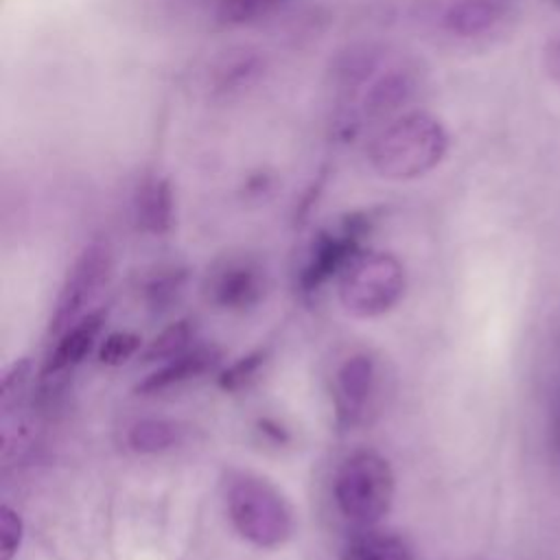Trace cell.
Masks as SVG:
<instances>
[{"mask_svg":"<svg viewBox=\"0 0 560 560\" xmlns=\"http://www.w3.org/2000/svg\"><path fill=\"white\" fill-rule=\"evenodd\" d=\"M184 438V429L173 422V420H164V418H144L138 420L131 429H129V446L138 453H162L173 448L175 444H179Z\"/></svg>","mask_w":560,"mask_h":560,"instance_id":"5bb4252c","label":"cell"},{"mask_svg":"<svg viewBox=\"0 0 560 560\" xmlns=\"http://www.w3.org/2000/svg\"><path fill=\"white\" fill-rule=\"evenodd\" d=\"M223 497L234 529L252 545L273 549L291 538L293 510L269 479L243 470L230 472Z\"/></svg>","mask_w":560,"mask_h":560,"instance_id":"6da1fadb","label":"cell"},{"mask_svg":"<svg viewBox=\"0 0 560 560\" xmlns=\"http://www.w3.org/2000/svg\"><path fill=\"white\" fill-rule=\"evenodd\" d=\"M195 339V322L179 319L164 328L153 341L144 348L142 359L144 361H171L186 350H190V343Z\"/></svg>","mask_w":560,"mask_h":560,"instance_id":"9a60e30c","label":"cell"},{"mask_svg":"<svg viewBox=\"0 0 560 560\" xmlns=\"http://www.w3.org/2000/svg\"><path fill=\"white\" fill-rule=\"evenodd\" d=\"M221 352L214 346H197L186 350L184 354L166 361L162 368L151 372L142 383H138V394H158L168 387L182 385L186 381H192L208 370H212L219 361Z\"/></svg>","mask_w":560,"mask_h":560,"instance_id":"30bf717a","label":"cell"},{"mask_svg":"<svg viewBox=\"0 0 560 560\" xmlns=\"http://www.w3.org/2000/svg\"><path fill=\"white\" fill-rule=\"evenodd\" d=\"M363 223L352 219L339 234H319L308 262L300 273V287L304 293L317 291L335 273H341L348 262L359 254V238Z\"/></svg>","mask_w":560,"mask_h":560,"instance_id":"8992f818","label":"cell"},{"mask_svg":"<svg viewBox=\"0 0 560 560\" xmlns=\"http://www.w3.org/2000/svg\"><path fill=\"white\" fill-rule=\"evenodd\" d=\"M105 311H90L81 319H77L70 328H66L52 348V352L46 359L44 376L46 378H59L74 365H79L85 354L92 350L103 324H105Z\"/></svg>","mask_w":560,"mask_h":560,"instance_id":"9c48e42d","label":"cell"},{"mask_svg":"<svg viewBox=\"0 0 560 560\" xmlns=\"http://www.w3.org/2000/svg\"><path fill=\"white\" fill-rule=\"evenodd\" d=\"M258 431L269 438L273 444H287L289 442V433L284 427H280L276 420L271 418H260L258 420Z\"/></svg>","mask_w":560,"mask_h":560,"instance_id":"cb8c5ba5","label":"cell"},{"mask_svg":"<svg viewBox=\"0 0 560 560\" xmlns=\"http://www.w3.org/2000/svg\"><path fill=\"white\" fill-rule=\"evenodd\" d=\"M184 282V271H173V273H162L158 278H153L147 289V302L151 304V308H168V304L175 300L179 287Z\"/></svg>","mask_w":560,"mask_h":560,"instance_id":"7402d4cb","label":"cell"},{"mask_svg":"<svg viewBox=\"0 0 560 560\" xmlns=\"http://www.w3.org/2000/svg\"><path fill=\"white\" fill-rule=\"evenodd\" d=\"M501 18L492 0H457L444 15V24L459 37H475L488 33Z\"/></svg>","mask_w":560,"mask_h":560,"instance_id":"7c38bea8","label":"cell"},{"mask_svg":"<svg viewBox=\"0 0 560 560\" xmlns=\"http://www.w3.org/2000/svg\"><path fill=\"white\" fill-rule=\"evenodd\" d=\"M136 219L144 232L166 234L173 225V190L164 177H147L136 190Z\"/></svg>","mask_w":560,"mask_h":560,"instance_id":"8fae6325","label":"cell"},{"mask_svg":"<svg viewBox=\"0 0 560 560\" xmlns=\"http://www.w3.org/2000/svg\"><path fill=\"white\" fill-rule=\"evenodd\" d=\"M140 346H142V339L136 332L116 330L103 339L98 348V359L105 365H122L140 350Z\"/></svg>","mask_w":560,"mask_h":560,"instance_id":"ffe728a7","label":"cell"},{"mask_svg":"<svg viewBox=\"0 0 560 560\" xmlns=\"http://www.w3.org/2000/svg\"><path fill=\"white\" fill-rule=\"evenodd\" d=\"M31 376V361L20 359L15 361L2 376V387H0V409L4 416H9L15 407H20L22 398L26 396V385Z\"/></svg>","mask_w":560,"mask_h":560,"instance_id":"d6986e66","label":"cell"},{"mask_svg":"<svg viewBox=\"0 0 560 560\" xmlns=\"http://www.w3.org/2000/svg\"><path fill=\"white\" fill-rule=\"evenodd\" d=\"M402 293L405 271L389 254H357L339 273L341 304L357 317H376L392 311Z\"/></svg>","mask_w":560,"mask_h":560,"instance_id":"277c9868","label":"cell"},{"mask_svg":"<svg viewBox=\"0 0 560 560\" xmlns=\"http://www.w3.org/2000/svg\"><path fill=\"white\" fill-rule=\"evenodd\" d=\"M446 151L442 125L427 114H411L389 125L372 149V162L383 177H418L433 168Z\"/></svg>","mask_w":560,"mask_h":560,"instance_id":"7a4b0ae2","label":"cell"},{"mask_svg":"<svg viewBox=\"0 0 560 560\" xmlns=\"http://www.w3.org/2000/svg\"><path fill=\"white\" fill-rule=\"evenodd\" d=\"M411 94V83L405 74H387L378 83L372 85L365 107L372 114H387L396 107H400Z\"/></svg>","mask_w":560,"mask_h":560,"instance_id":"2e32d148","label":"cell"},{"mask_svg":"<svg viewBox=\"0 0 560 560\" xmlns=\"http://www.w3.org/2000/svg\"><path fill=\"white\" fill-rule=\"evenodd\" d=\"M376 389V363L368 354H354L337 372V411L339 420L354 424L363 418Z\"/></svg>","mask_w":560,"mask_h":560,"instance_id":"ba28073f","label":"cell"},{"mask_svg":"<svg viewBox=\"0 0 560 560\" xmlns=\"http://www.w3.org/2000/svg\"><path fill=\"white\" fill-rule=\"evenodd\" d=\"M265 361H267V350H254V352L241 357L228 370L221 372L219 385L225 392H238V389L247 387L249 381L256 378V374L265 365Z\"/></svg>","mask_w":560,"mask_h":560,"instance_id":"ac0fdd59","label":"cell"},{"mask_svg":"<svg viewBox=\"0 0 560 560\" xmlns=\"http://www.w3.org/2000/svg\"><path fill=\"white\" fill-rule=\"evenodd\" d=\"M22 532L24 527H22L20 514L13 508L2 505L0 508V560H13L22 542Z\"/></svg>","mask_w":560,"mask_h":560,"instance_id":"44dd1931","label":"cell"},{"mask_svg":"<svg viewBox=\"0 0 560 560\" xmlns=\"http://www.w3.org/2000/svg\"><path fill=\"white\" fill-rule=\"evenodd\" d=\"M112 271V254L109 247L101 241L90 243L74 265L70 267L59 298L55 302V311L50 317V335L59 337L66 328H70L77 319L88 315V306L98 298Z\"/></svg>","mask_w":560,"mask_h":560,"instance_id":"5b68a950","label":"cell"},{"mask_svg":"<svg viewBox=\"0 0 560 560\" xmlns=\"http://www.w3.org/2000/svg\"><path fill=\"white\" fill-rule=\"evenodd\" d=\"M348 560H413V553L405 538L363 527L348 545Z\"/></svg>","mask_w":560,"mask_h":560,"instance_id":"4fadbf2b","label":"cell"},{"mask_svg":"<svg viewBox=\"0 0 560 560\" xmlns=\"http://www.w3.org/2000/svg\"><path fill=\"white\" fill-rule=\"evenodd\" d=\"M289 0H221L219 15L228 24H247L260 20Z\"/></svg>","mask_w":560,"mask_h":560,"instance_id":"e0dca14e","label":"cell"},{"mask_svg":"<svg viewBox=\"0 0 560 560\" xmlns=\"http://www.w3.org/2000/svg\"><path fill=\"white\" fill-rule=\"evenodd\" d=\"M545 68H547V74L551 77V81L560 88V37L549 42V46L545 50Z\"/></svg>","mask_w":560,"mask_h":560,"instance_id":"603a6c76","label":"cell"},{"mask_svg":"<svg viewBox=\"0 0 560 560\" xmlns=\"http://www.w3.org/2000/svg\"><path fill=\"white\" fill-rule=\"evenodd\" d=\"M210 300L225 311H245L260 302L265 280L256 265L247 260L225 262L208 284Z\"/></svg>","mask_w":560,"mask_h":560,"instance_id":"52a82bcc","label":"cell"},{"mask_svg":"<svg viewBox=\"0 0 560 560\" xmlns=\"http://www.w3.org/2000/svg\"><path fill=\"white\" fill-rule=\"evenodd\" d=\"M335 501L341 514L359 525L372 527L392 508L394 472L389 462L376 451L350 453L335 477Z\"/></svg>","mask_w":560,"mask_h":560,"instance_id":"3957f363","label":"cell"}]
</instances>
